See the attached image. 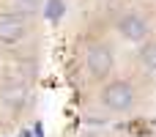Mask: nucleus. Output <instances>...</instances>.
Instances as JSON below:
<instances>
[{
  "label": "nucleus",
  "instance_id": "obj_1",
  "mask_svg": "<svg viewBox=\"0 0 156 137\" xmlns=\"http://www.w3.org/2000/svg\"><path fill=\"white\" fill-rule=\"evenodd\" d=\"M101 104L112 113H126L134 107V88L126 82V80H115V82H107L104 91H101Z\"/></svg>",
  "mask_w": 156,
  "mask_h": 137
},
{
  "label": "nucleus",
  "instance_id": "obj_3",
  "mask_svg": "<svg viewBox=\"0 0 156 137\" xmlns=\"http://www.w3.org/2000/svg\"><path fill=\"white\" fill-rule=\"evenodd\" d=\"M0 99L8 107V113H14V115L22 113L27 107V102H30V85H27V80L25 77H8L3 82V88H0Z\"/></svg>",
  "mask_w": 156,
  "mask_h": 137
},
{
  "label": "nucleus",
  "instance_id": "obj_5",
  "mask_svg": "<svg viewBox=\"0 0 156 137\" xmlns=\"http://www.w3.org/2000/svg\"><path fill=\"white\" fill-rule=\"evenodd\" d=\"M118 33H121L126 41H134V44H140V41H145V38H148L151 27H148V22H145L140 14L129 11V14H123V16L118 19Z\"/></svg>",
  "mask_w": 156,
  "mask_h": 137
},
{
  "label": "nucleus",
  "instance_id": "obj_4",
  "mask_svg": "<svg viewBox=\"0 0 156 137\" xmlns=\"http://www.w3.org/2000/svg\"><path fill=\"white\" fill-rule=\"evenodd\" d=\"M112 66H115V58H112V49L107 44H93L88 49V74L93 80H104L112 74Z\"/></svg>",
  "mask_w": 156,
  "mask_h": 137
},
{
  "label": "nucleus",
  "instance_id": "obj_6",
  "mask_svg": "<svg viewBox=\"0 0 156 137\" xmlns=\"http://www.w3.org/2000/svg\"><path fill=\"white\" fill-rule=\"evenodd\" d=\"M143 63L148 69H156V47H151L148 52H143Z\"/></svg>",
  "mask_w": 156,
  "mask_h": 137
},
{
  "label": "nucleus",
  "instance_id": "obj_2",
  "mask_svg": "<svg viewBox=\"0 0 156 137\" xmlns=\"http://www.w3.org/2000/svg\"><path fill=\"white\" fill-rule=\"evenodd\" d=\"M27 16L25 14H16V11H8V14H0V47H16L27 38Z\"/></svg>",
  "mask_w": 156,
  "mask_h": 137
}]
</instances>
